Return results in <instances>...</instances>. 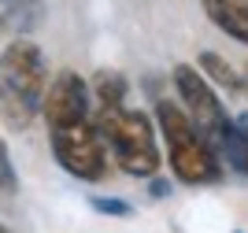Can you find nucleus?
Segmentation results:
<instances>
[{
  "mask_svg": "<svg viewBox=\"0 0 248 233\" xmlns=\"http://www.w3.org/2000/svg\"><path fill=\"white\" fill-rule=\"evenodd\" d=\"M48 81V60L41 45L11 41L0 52V122L11 130H26L41 115Z\"/></svg>",
  "mask_w": 248,
  "mask_h": 233,
  "instance_id": "f257e3e1",
  "label": "nucleus"
},
{
  "mask_svg": "<svg viewBox=\"0 0 248 233\" xmlns=\"http://www.w3.org/2000/svg\"><path fill=\"white\" fill-rule=\"evenodd\" d=\"M96 130L104 137V148H108V159H115V167L130 178H155L159 167H163V152H159V141H155V122L148 119V111L141 108H100L93 111Z\"/></svg>",
  "mask_w": 248,
  "mask_h": 233,
  "instance_id": "f03ea898",
  "label": "nucleus"
},
{
  "mask_svg": "<svg viewBox=\"0 0 248 233\" xmlns=\"http://www.w3.org/2000/svg\"><path fill=\"white\" fill-rule=\"evenodd\" d=\"M155 130L167 144V163L182 185H218L222 163L215 148L204 141V133L186 119V111L174 100H155Z\"/></svg>",
  "mask_w": 248,
  "mask_h": 233,
  "instance_id": "7ed1b4c3",
  "label": "nucleus"
},
{
  "mask_svg": "<svg viewBox=\"0 0 248 233\" xmlns=\"http://www.w3.org/2000/svg\"><path fill=\"white\" fill-rule=\"evenodd\" d=\"M48 144L56 163L74 182H104L111 171V159H108V148H104V137L96 130L93 115L82 122H67V126L48 130Z\"/></svg>",
  "mask_w": 248,
  "mask_h": 233,
  "instance_id": "20e7f679",
  "label": "nucleus"
},
{
  "mask_svg": "<svg viewBox=\"0 0 248 233\" xmlns=\"http://www.w3.org/2000/svg\"><path fill=\"white\" fill-rule=\"evenodd\" d=\"M170 85H174V93H178V108L186 111V119L193 122V126L204 133V141L215 148V141L230 126V111L222 108V96L207 85V78L193 63H174V67H170Z\"/></svg>",
  "mask_w": 248,
  "mask_h": 233,
  "instance_id": "39448f33",
  "label": "nucleus"
},
{
  "mask_svg": "<svg viewBox=\"0 0 248 233\" xmlns=\"http://www.w3.org/2000/svg\"><path fill=\"white\" fill-rule=\"evenodd\" d=\"M41 115L45 126L56 130V126H67V122H82L93 115V100H89V81L78 71H60L48 81L41 100Z\"/></svg>",
  "mask_w": 248,
  "mask_h": 233,
  "instance_id": "423d86ee",
  "label": "nucleus"
},
{
  "mask_svg": "<svg viewBox=\"0 0 248 233\" xmlns=\"http://www.w3.org/2000/svg\"><path fill=\"white\" fill-rule=\"evenodd\" d=\"M207 22L248 48V0H200Z\"/></svg>",
  "mask_w": 248,
  "mask_h": 233,
  "instance_id": "0eeeda50",
  "label": "nucleus"
},
{
  "mask_svg": "<svg viewBox=\"0 0 248 233\" xmlns=\"http://www.w3.org/2000/svg\"><path fill=\"white\" fill-rule=\"evenodd\" d=\"M45 19L41 0H0V33L11 41H26V33L37 30Z\"/></svg>",
  "mask_w": 248,
  "mask_h": 233,
  "instance_id": "6e6552de",
  "label": "nucleus"
},
{
  "mask_svg": "<svg viewBox=\"0 0 248 233\" xmlns=\"http://www.w3.org/2000/svg\"><path fill=\"white\" fill-rule=\"evenodd\" d=\"M197 71L207 78V85H211L215 93L222 89V93H230V96H241V93H245V81H241V74L233 71V67H230V63L222 60L218 52H211V48H204V52L197 56Z\"/></svg>",
  "mask_w": 248,
  "mask_h": 233,
  "instance_id": "1a4fd4ad",
  "label": "nucleus"
},
{
  "mask_svg": "<svg viewBox=\"0 0 248 233\" xmlns=\"http://www.w3.org/2000/svg\"><path fill=\"white\" fill-rule=\"evenodd\" d=\"M126 96H130V81L119 71H96L89 81V100H96V111L100 108H123Z\"/></svg>",
  "mask_w": 248,
  "mask_h": 233,
  "instance_id": "9d476101",
  "label": "nucleus"
},
{
  "mask_svg": "<svg viewBox=\"0 0 248 233\" xmlns=\"http://www.w3.org/2000/svg\"><path fill=\"white\" fill-rule=\"evenodd\" d=\"M215 155L218 163H226L230 171H237L241 178H248V137L230 122L226 130H222V137L215 141Z\"/></svg>",
  "mask_w": 248,
  "mask_h": 233,
  "instance_id": "9b49d317",
  "label": "nucleus"
},
{
  "mask_svg": "<svg viewBox=\"0 0 248 233\" xmlns=\"http://www.w3.org/2000/svg\"><path fill=\"white\" fill-rule=\"evenodd\" d=\"M89 207L96 215H108V218H130L134 215V203L123 200V196H89Z\"/></svg>",
  "mask_w": 248,
  "mask_h": 233,
  "instance_id": "f8f14e48",
  "label": "nucleus"
},
{
  "mask_svg": "<svg viewBox=\"0 0 248 233\" xmlns=\"http://www.w3.org/2000/svg\"><path fill=\"white\" fill-rule=\"evenodd\" d=\"M15 189H19V178H15V163H11L8 144L0 141V200H8Z\"/></svg>",
  "mask_w": 248,
  "mask_h": 233,
  "instance_id": "ddd939ff",
  "label": "nucleus"
},
{
  "mask_svg": "<svg viewBox=\"0 0 248 233\" xmlns=\"http://www.w3.org/2000/svg\"><path fill=\"white\" fill-rule=\"evenodd\" d=\"M148 196H155V200H167V196H170V182H167L163 174L148 178Z\"/></svg>",
  "mask_w": 248,
  "mask_h": 233,
  "instance_id": "4468645a",
  "label": "nucleus"
},
{
  "mask_svg": "<svg viewBox=\"0 0 248 233\" xmlns=\"http://www.w3.org/2000/svg\"><path fill=\"white\" fill-rule=\"evenodd\" d=\"M230 122H233V126H237V130H241V133L248 137V111H237V115H230Z\"/></svg>",
  "mask_w": 248,
  "mask_h": 233,
  "instance_id": "2eb2a0df",
  "label": "nucleus"
},
{
  "mask_svg": "<svg viewBox=\"0 0 248 233\" xmlns=\"http://www.w3.org/2000/svg\"><path fill=\"white\" fill-rule=\"evenodd\" d=\"M0 233H4V230H0Z\"/></svg>",
  "mask_w": 248,
  "mask_h": 233,
  "instance_id": "dca6fc26",
  "label": "nucleus"
}]
</instances>
